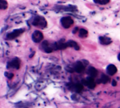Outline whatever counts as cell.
<instances>
[{
	"instance_id": "6da1fadb",
	"label": "cell",
	"mask_w": 120,
	"mask_h": 108,
	"mask_svg": "<svg viewBox=\"0 0 120 108\" xmlns=\"http://www.w3.org/2000/svg\"><path fill=\"white\" fill-rule=\"evenodd\" d=\"M33 25L38 28L43 29L47 26V22L44 17H41V16H37L33 20Z\"/></svg>"
},
{
	"instance_id": "7a4b0ae2",
	"label": "cell",
	"mask_w": 120,
	"mask_h": 108,
	"mask_svg": "<svg viewBox=\"0 0 120 108\" xmlns=\"http://www.w3.org/2000/svg\"><path fill=\"white\" fill-rule=\"evenodd\" d=\"M74 20L72 18L70 17H63L61 19V23L65 29L70 28L74 24Z\"/></svg>"
},
{
	"instance_id": "3957f363",
	"label": "cell",
	"mask_w": 120,
	"mask_h": 108,
	"mask_svg": "<svg viewBox=\"0 0 120 108\" xmlns=\"http://www.w3.org/2000/svg\"><path fill=\"white\" fill-rule=\"evenodd\" d=\"M23 32H24V30L22 29H15L7 35V39L8 40H14V39L16 38L17 36L20 35L22 33H23Z\"/></svg>"
},
{
	"instance_id": "277c9868",
	"label": "cell",
	"mask_w": 120,
	"mask_h": 108,
	"mask_svg": "<svg viewBox=\"0 0 120 108\" xmlns=\"http://www.w3.org/2000/svg\"><path fill=\"white\" fill-rule=\"evenodd\" d=\"M43 38V34L41 32L39 31H35L33 32V35H32V40L35 43H38V42H41Z\"/></svg>"
},
{
	"instance_id": "5b68a950",
	"label": "cell",
	"mask_w": 120,
	"mask_h": 108,
	"mask_svg": "<svg viewBox=\"0 0 120 108\" xmlns=\"http://www.w3.org/2000/svg\"><path fill=\"white\" fill-rule=\"evenodd\" d=\"M19 66H20V61L17 58L12 59L11 61L8 62L7 64L8 68H14L18 69L19 68Z\"/></svg>"
},
{
	"instance_id": "8992f818",
	"label": "cell",
	"mask_w": 120,
	"mask_h": 108,
	"mask_svg": "<svg viewBox=\"0 0 120 108\" xmlns=\"http://www.w3.org/2000/svg\"><path fill=\"white\" fill-rule=\"evenodd\" d=\"M84 80V81H82L83 84L87 86L89 88H90V89H93V88H95V85L96 84H95V80H94L93 78L89 76L85 80Z\"/></svg>"
},
{
	"instance_id": "52a82bcc",
	"label": "cell",
	"mask_w": 120,
	"mask_h": 108,
	"mask_svg": "<svg viewBox=\"0 0 120 108\" xmlns=\"http://www.w3.org/2000/svg\"><path fill=\"white\" fill-rule=\"evenodd\" d=\"M41 47L43 50L47 53H51L52 52L53 48L52 46H51L48 41H45L41 44Z\"/></svg>"
},
{
	"instance_id": "ba28073f",
	"label": "cell",
	"mask_w": 120,
	"mask_h": 108,
	"mask_svg": "<svg viewBox=\"0 0 120 108\" xmlns=\"http://www.w3.org/2000/svg\"><path fill=\"white\" fill-rule=\"evenodd\" d=\"M107 72L109 75L112 76L115 75L117 72V68L114 65L111 64L109 65L107 68Z\"/></svg>"
},
{
	"instance_id": "9c48e42d",
	"label": "cell",
	"mask_w": 120,
	"mask_h": 108,
	"mask_svg": "<svg viewBox=\"0 0 120 108\" xmlns=\"http://www.w3.org/2000/svg\"><path fill=\"white\" fill-rule=\"evenodd\" d=\"M75 71L78 73H81L84 69V65H83L81 62H77L74 66Z\"/></svg>"
},
{
	"instance_id": "30bf717a",
	"label": "cell",
	"mask_w": 120,
	"mask_h": 108,
	"mask_svg": "<svg viewBox=\"0 0 120 108\" xmlns=\"http://www.w3.org/2000/svg\"><path fill=\"white\" fill-rule=\"evenodd\" d=\"M100 42L102 45H109L112 42V40L110 38L107 36H101L100 37Z\"/></svg>"
},
{
	"instance_id": "8fae6325",
	"label": "cell",
	"mask_w": 120,
	"mask_h": 108,
	"mask_svg": "<svg viewBox=\"0 0 120 108\" xmlns=\"http://www.w3.org/2000/svg\"><path fill=\"white\" fill-rule=\"evenodd\" d=\"M88 73L90 75V77L91 78H95L97 75L98 72L97 71L96 69L94 67H90L88 70Z\"/></svg>"
},
{
	"instance_id": "7c38bea8",
	"label": "cell",
	"mask_w": 120,
	"mask_h": 108,
	"mask_svg": "<svg viewBox=\"0 0 120 108\" xmlns=\"http://www.w3.org/2000/svg\"><path fill=\"white\" fill-rule=\"evenodd\" d=\"M67 43L68 47H72V48H74V49H76V50H78V49H79V45H78L77 44V42H75V41H68V42H67Z\"/></svg>"
},
{
	"instance_id": "4fadbf2b",
	"label": "cell",
	"mask_w": 120,
	"mask_h": 108,
	"mask_svg": "<svg viewBox=\"0 0 120 108\" xmlns=\"http://www.w3.org/2000/svg\"><path fill=\"white\" fill-rule=\"evenodd\" d=\"M83 89V86L81 83H76V84L74 85L73 86V89L76 92H80Z\"/></svg>"
},
{
	"instance_id": "5bb4252c",
	"label": "cell",
	"mask_w": 120,
	"mask_h": 108,
	"mask_svg": "<svg viewBox=\"0 0 120 108\" xmlns=\"http://www.w3.org/2000/svg\"><path fill=\"white\" fill-rule=\"evenodd\" d=\"M78 33H79L78 35H79V37L82 38L86 37L88 35V31L86 29H83V28L79 29V30L78 31Z\"/></svg>"
},
{
	"instance_id": "9a60e30c",
	"label": "cell",
	"mask_w": 120,
	"mask_h": 108,
	"mask_svg": "<svg viewBox=\"0 0 120 108\" xmlns=\"http://www.w3.org/2000/svg\"><path fill=\"white\" fill-rule=\"evenodd\" d=\"M109 78L108 76L105 75H102L101 76V78H100V82L101 83H106L109 81Z\"/></svg>"
},
{
	"instance_id": "2e32d148",
	"label": "cell",
	"mask_w": 120,
	"mask_h": 108,
	"mask_svg": "<svg viewBox=\"0 0 120 108\" xmlns=\"http://www.w3.org/2000/svg\"><path fill=\"white\" fill-rule=\"evenodd\" d=\"M8 7V3L5 1H0V10H5Z\"/></svg>"
},
{
	"instance_id": "e0dca14e",
	"label": "cell",
	"mask_w": 120,
	"mask_h": 108,
	"mask_svg": "<svg viewBox=\"0 0 120 108\" xmlns=\"http://www.w3.org/2000/svg\"><path fill=\"white\" fill-rule=\"evenodd\" d=\"M109 2V0H99V1H94V3L97 4H101V5H105L108 4Z\"/></svg>"
},
{
	"instance_id": "ac0fdd59",
	"label": "cell",
	"mask_w": 120,
	"mask_h": 108,
	"mask_svg": "<svg viewBox=\"0 0 120 108\" xmlns=\"http://www.w3.org/2000/svg\"><path fill=\"white\" fill-rule=\"evenodd\" d=\"M13 76H14L13 73H8L7 75V77H8L9 79H11V78H12Z\"/></svg>"
},
{
	"instance_id": "d6986e66",
	"label": "cell",
	"mask_w": 120,
	"mask_h": 108,
	"mask_svg": "<svg viewBox=\"0 0 120 108\" xmlns=\"http://www.w3.org/2000/svg\"><path fill=\"white\" fill-rule=\"evenodd\" d=\"M112 85L113 86H116V82L115 81V80H112Z\"/></svg>"
},
{
	"instance_id": "ffe728a7",
	"label": "cell",
	"mask_w": 120,
	"mask_h": 108,
	"mask_svg": "<svg viewBox=\"0 0 120 108\" xmlns=\"http://www.w3.org/2000/svg\"><path fill=\"white\" fill-rule=\"evenodd\" d=\"M118 59L119 61H120V54H119L118 56Z\"/></svg>"
}]
</instances>
